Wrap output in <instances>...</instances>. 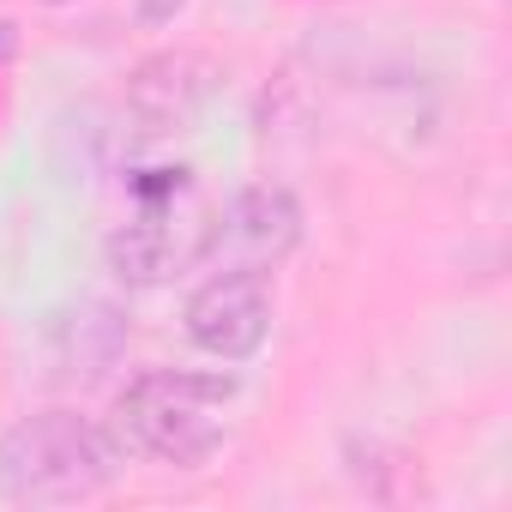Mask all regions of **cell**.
Returning <instances> with one entry per match:
<instances>
[{
	"instance_id": "6da1fadb",
	"label": "cell",
	"mask_w": 512,
	"mask_h": 512,
	"mask_svg": "<svg viewBox=\"0 0 512 512\" xmlns=\"http://www.w3.org/2000/svg\"><path fill=\"white\" fill-rule=\"evenodd\" d=\"M211 223H217V205L205 199L193 169H151L133 181V211L109 235V266H115V278H127L139 290L169 284V278L205 266Z\"/></svg>"
},
{
	"instance_id": "7a4b0ae2",
	"label": "cell",
	"mask_w": 512,
	"mask_h": 512,
	"mask_svg": "<svg viewBox=\"0 0 512 512\" xmlns=\"http://www.w3.org/2000/svg\"><path fill=\"white\" fill-rule=\"evenodd\" d=\"M235 398V374H205V368H145L127 380V392L115 398V422L121 434L175 464V470H199L217 446H223V410Z\"/></svg>"
},
{
	"instance_id": "3957f363",
	"label": "cell",
	"mask_w": 512,
	"mask_h": 512,
	"mask_svg": "<svg viewBox=\"0 0 512 512\" xmlns=\"http://www.w3.org/2000/svg\"><path fill=\"white\" fill-rule=\"evenodd\" d=\"M115 476V440L79 410H43L0 434V500L61 506L91 500Z\"/></svg>"
},
{
	"instance_id": "277c9868",
	"label": "cell",
	"mask_w": 512,
	"mask_h": 512,
	"mask_svg": "<svg viewBox=\"0 0 512 512\" xmlns=\"http://www.w3.org/2000/svg\"><path fill=\"white\" fill-rule=\"evenodd\" d=\"M296 241H302V199L278 181H253L229 205H217L205 260L235 272H272Z\"/></svg>"
},
{
	"instance_id": "5b68a950",
	"label": "cell",
	"mask_w": 512,
	"mask_h": 512,
	"mask_svg": "<svg viewBox=\"0 0 512 512\" xmlns=\"http://www.w3.org/2000/svg\"><path fill=\"white\" fill-rule=\"evenodd\" d=\"M272 332V290L266 272H235L223 266L187 296V338L217 362H247Z\"/></svg>"
},
{
	"instance_id": "8992f818",
	"label": "cell",
	"mask_w": 512,
	"mask_h": 512,
	"mask_svg": "<svg viewBox=\"0 0 512 512\" xmlns=\"http://www.w3.org/2000/svg\"><path fill=\"white\" fill-rule=\"evenodd\" d=\"M181 7H187V0H139V25H151V31H157V25H169Z\"/></svg>"
},
{
	"instance_id": "52a82bcc",
	"label": "cell",
	"mask_w": 512,
	"mask_h": 512,
	"mask_svg": "<svg viewBox=\"0 0 512 512\" xmlns=\"http://www.w3.org/2000/svg\"><path fill=\"white\" fill-rule=\"evenodd\" d=\"M13 55H19V25L0 19V61H13Z\"/></svg>"
}]
</instances>
